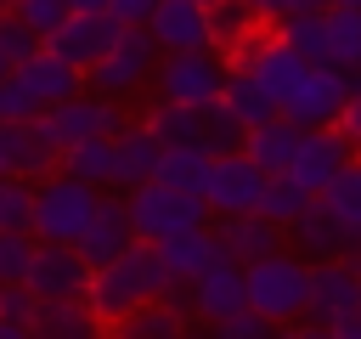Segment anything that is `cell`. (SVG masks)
<instances>
[{"instance_id":"obj_19","label":"cell","mask_w":361,"mask_h":339,"mask_svg":"<svg viewBox=\"0 0 361 339\" xmlns=\"http://www.w3.org/2000/svg\"><path fill=\"white\" fill-rule=\"evenodd\" d=\"M158 153H164V141L147 130V124H118L113 130V186L118 192H130V186H141L152 170H158Z\"/></svg>"},{"instance_id":"obj_10","label":"cell","mask_w":361,"mask_h":339,"mask_svg":"<svg viewBox=\"0 0 361 339\" xmlns=\"http://www.w3.org/2000/svg\"><path fill=\"white\" fill-rule=\"evenodd\" d=\"M344 305H361V271L338 254V260H310V305L299 322V333H327V316H338Z\"/></svg>"},{"instance_id":"obj_38","label":"cell","mask_w":361,"mask_h":339,"mask_svg":"<svg viewBox=\"0 0 361 339\" xmlns=\"http://www.w3.org/2000/svg\"><path fill=\"white\" fill-rule=\"evenodd\" d=\"M214 328H220L226 339H265V333H271L276 322H271L265 311H254V305H237V311H231V316H220Z\"/></svg>"},{"instance_id":"obj_42","label":"cell","mask_w":361,"mask_h":339,"mask_svg":"<svg viewBox=\"0 0 361 339\" xmlns=\"http://www.w3.org/2000/svg\"><path fill=\"white\" fill-rule=\"evenodd\" d=\"M327 333L333 339H361V305H344L338 316H327Z\"/></svg>"},{"instance_id":"obj_44","label":"cell","mask_w":361,"mask_h":339,"mask_svg":"<svg viewBox=\"0 0 361 339\" xmlns=\"http://www.w3.org/2000/svg\"><path fill=\"white\" fill-rule=\"evenodd\" d=\"M265 23H276V17H288V11H299V0H248Z\"/></svg>"},{"instance_id":"obj_33","label":"cell","mask_w":361,"mask_h":339,"mask_svg":"<svg viewBox=\"0 0 361 339\" xmlns=\"http://www.w3.org/2000/svg\"><path fill=\"white\" fill-rule=\"evenodd\" d=\"M243 136H248V124H243L226 102H209V107H203V147H209V153H237Z\"/></svg>"},{"instance_id":"obj_5","label":"cell","mask_w":361,"mask_h":339,"mask_svg":"<svg viewBox=\"0 0 361 339\" xmlns=\"http://www.w3.org/2000/svg\"><path fill=\"white\" fill-rule=\"evenodd\" d=\"M350 90H355L350 68H338V62H305V73H299V79L288 85V96H282V119L299 124V130L333 124Z\"/></svg>"},{"instance_id":"obj_14","label":"cell","mask_w":361,"mask_h":339,"mask_svg":"<svg viewBox=\"0 0 361 339\" xmlns=\"http://www.w3.org/2000/svg\"><path fill=\"white\" fill-rule=\"evenodd\" d=\"M73 243H79V254H85L90 266H102V260H113L118 249H130V243H135V226H130V198L102 186V198H96V209H90V220H85V232H79Z\"/></svg>"},{"instance_id":"obj_13","label":"cell","mask_w":361,"mask_h":339,"mask_svg":"<svg viewBox=\"0 0 361 339\" xmlns=\"http://www.w3.org/2000/svg\"><path fill=\"white\" fill-rule=\"evenodd\" d=\"M28 288L39 299H73L90 288V260L79 254V243H39L28 266Z\"/></svg>"},{"instance_id":"obj_3","label":"cell","mask_w":361,"mask_h":339,"mask_svg":"<svg viewBox=\"0 0 361 339\" xmlns=\"http://www.w3.org/2000/svg\"><path fill=\"white\" fill-rule=\"evenodd\" d=\"M96 198H102V186L79 181V175H68V170H51V175L34 181V220H28V232H34L39 243H73V237L85 232Z\"/></svg>"},{"instance_id":"obj_7","label":"cell","mask_w":361,"mask_h":339,"mask_svg":"<svg viewBox=\"0 0 361 339\" xmlns=\"http://www.w3.org/2000/svg\"><path fill=\"white\" fill-rule=\"evenodd\" d=\"M152 79H158V96L209 107L226 90V62L214 56V45H203V51H164V62L152 68Z\"/></svg>"},{"instance_id":"obj_43","label":"cell","mask_w":361,"mask_h":339,"mask_svg":"<svg viewBox=\"0 0 361 339\" xmlns=\"http://www.w3.org/2000/svg\"><path fill=\"white\" fill-rule=\"evenodd\" d=\"M152 6H158V0H107V11H113L118 23H147Z\"/></svg>"},{"instance_id":"obj_46","label":"cell","mask_w":361,"mask_h":339,"mask_svg":"<svg viewBox=\"0 0 361 339\" xmlns=\"http://www.w3.org/2000/svg\"><path fill=\"white\" fill-rule=\"evenodd\" d=\"M68 11H107V0H68Z\"/></svg>"},{"instance_id":"obj_15","label":"cell","mask_w":361,"mask_h":339,"mask_svg":"<svg viewBox=\"0 0 361 339\" xmlns=\"http://www.w3.org/2000/svg\"><path fill=\"white\" fill-rule=\"evenodd\" d=\"M158 51H203L214 45V17L203 0H158L152 17H147Z\"/></svg>"},{"instance_id":"obj_45","label":"cell","mask_w":361,"mask_h":339,"mask_svg":"<svg viewBox=\"0 0 361 339\" xmlns=\"http://www.w3.org/2000/svg\"><path fill=\"white\" fill-rule=\"evenodd\" d=\"M34 328L28 322H17V316H0V339H28Z\"/></svg>"},{"instance_id":"obj_48","label":"cell","mask_w":361,"mask_h":339,"mask_svg":"<svg viewBox=\"0 0 361 339\" xmlns=\"http://www.w3.org/2000/svg\"><path fill=\"white\" fill-rule=\"evenodd\" d=\"M327 6H361V0H327Z\"/></svg>"},{"instance_id":"obj_24","label":"cell","mask_w":361,"mask_h":339,"mask_svg":"<svg viewBox=\"0 0 361 339\" xmlns=\"http://www.w3.org/2000/svg\"><path fill=\"white\" fill-rule=\"evenodd\" d=\"M220 102H226L243 124H265V119H276V113H282V102H276V96H271L248 68H231V62H226V90H220Z\"/></svg>"},{"instance_id":"obj_40","label":"cell","mask_w":361,"mask_h":339,"mask_svg":"<svg viewBox=\"0 0 361 339\" xmlns=\"http://www.w3.org/2000/svg\"><path fill=\"white\" fill-rule=\"evenodd\" d=\"M0 316H17V322L34 328V316H39V294H34L28 282H0Z\"/></svg>"},{"instance_id":"obj_36","label":"cell","mask_w":361,"mask_h":339,"mask_svg":"<svg viewBox=\"0 0 361 339\" xmlns=\"http://www.w3.org/2000/svg\"><path fill=\"white\" fill-rule=\"evenodd\" d=\"M39 237L34 232H0V282H28Z\"/></svg>"},{"instance_id":"obj_28","label":"cell","mask_w":361,"mask_h":339,"mask_svg":"<svg viewBox=\"0 0 361 339\" xmlns=\"http://www.w3.org/2000/svg\"><path fill=\"white\" fill-rule=\"evenodd\" d=\"M276 34H282L305 62H327V6H299V11L276 17Z\"/></svg>"},{"instance_id":"obj_27","label":"cell","mask_w":361,"mask_h":339,"mask_svg":"<svg viewBox=\"0 0 361 339\" xmlns=\"http://www.w3.org/2000/svg\"><path fill=\"white\" fill-rule=\"evenodd\" d=\"M316 198H322V209H327V215L361 243V153H355V158H350V164H344Z\"/></svg>"},{"instance_id":"obj_32","label":"cell","mask_w":361,"mask_h":339,"mask_svg":"<svg viewBox=\"0 0 361 339\" xmlns=\"http://www.w3.org/2000/svg\"><path fill=\"white\" fill-rule=\"evenodd\" d=\"M327 62H361V6H327Z\"/></svg>"},{"instance_id":"obj_49","label":"cell","mask_w":361,"mask_h":339,"mask_svg":"<svg viewBox=\"0 0 361 339\" xmlns=\"http://www.w3.org/2000/svg\"><path fill=\"white\" fill-rule=\"evenodd\" d=\"M299 6H327V0H299Z\"/></svg>"},{"instance_id":"obj_34","label":"cell","mask_w":361,"mask_h":339,"mask_svg":"<svg viewBox=\"0 0 361 339\" xmlns=\"http://www.w3.org/2000/svg\"><path fill=\"white\" fill-rule=\"evenodd\" d=\"M34 220V181L0 175V232H28Z\"/></svg>"},{"instance_id":"obj_17","label":"cell","mask_w":361,"mask_h":339,"mask_svg":"<svg viewBox=\"0 0 361 339\" xmlns=\"http://www.w3.org/2000/svg\"><path fill=\"white\" fill-rule=\"evenodd\" d=\"M209 226H214V237H220V254H231V260H243V266L259 260V254H276L282 237H288V226L265 220L259 209H248V215H214Z\"/></svg>"},{"instance_id":"obj_16","label":"cell","mask_w":361,"mask_h":339,"mask_svg":"<svg viewBox=\"0 0 361 339\" xmlns=\"http://www.w3.org/2000/svg\"><path fill=\"white\" fill-rule=\"evenodd\" d=\"M237 305H248V277H243V260L220 254L209 271L192 277V311H197L203 322H220V316H231Z\"/></svg>"},{"instance_id":"obj_50","label":"cell","mask_w":361,"mask_h":339,"mask_svg":"<svg viewBox=\"0 0 361 339\" xmlns=\"http://www.w3.org/2000/svg\"><path fill=\"white\" fill-rule=\"evenodd\" d=\"M203 6H214V0H203Z\"/></svg>"},{"instance_id":"obj_12","label":"cell","mask_w":361,"mask_h":339,"mask_svg":"<svg viewBox=\"0 0 361 339\" xmlns=\"http://www.w3.org/2000/svg\"><path fill=\"white\" fill-rule=\"evenodd\" d=\"M355 158V141L338 130V124H316V130H305L299 136V147H293V158H288V170L282 175H293L305 192H322L344 164Z\"/></svg>"},{"instance_id":"obj_39","label":"cell","mask_w":361,"mask_h":339,"mask_svg":"<svg viewBox=\"0 0 361 339\" xmlns=\"http://www.w3.org/2000/svg\"><path fill=\"white\" fill-rule=\"evenodd\" d=\"M34 113H39V102L28 96V85L17 79V68L0 73V119H34Z\"/></svg>"},{"instance_id":"obj_8","label":"cell","mask_w":361,"mask_h":339,"mask_svg":"<svg viewBox=\"0 0 361 339\" xmlns=\"http://www.w3.org/2000/svg\"><path fill=\"white\" fill-rule=\"evenodd\" d=\"M34 119H39V130L51 136L56 153H62L68 141H79V136H113V130L124 124V113H118L113 96H102V90H73V96L39 107Z\"/></svg>"},{"instance_id":"obj_22","label":"cell","mask_w":361,"mask_h":339,"mask_svg":"<svg viewBox=\"0 0 361 339\" xmlns=\"http://www.w3.org/2000/svg\"><path fill=\"white\" fill-rule=\"evenodd\" d=\"M288 237H293L310 260H338V254H350V249H355V237H350V232L322 209V198H310V209L288 226Z\"/></svg>"},{"instance_id":"obj_11","label":"cell","mask_w":361,"mask_h":339,"mask_svg":"<svg viewBox=\"0 0 361 339\" xmlns=\"http://www.w3.org/2000/svg\"><path fill=\"white\" fill-rule=\"evenodd\" d=\"M118 28H124V23H118L113 11H68L39 45L56 51L62 62H73L79 73H90V62H102V51L118 40Z\"/></svg>"},{"instance_id":"obj_25","label":"cell","mask_w":361,"mask_h":339,"mask_svg":"<svg viewBox=\"0 0 361 339\" xmlns=\"http://www.w3.org/2000/svg\"><path fill=\"white\" fill-rule=\"evenodd\" d=\"M56 170L90 181V186H113V136H79L56 153Z\"/></svg>"},{"instance_id":"obj_23","label":"cell","mask_w":361,"mask_h":339,"mask_svg":"<svg viewBox=\"0 0 361 339\" xmlns=\"http://www.w3.org/2000/svg\"><path fill=\"white\" fill-rule=\"evenodd\" d=\"M299 124H288L282 113L276 119H265V124H248V136H243V153L265 170V175H282L288 170V158H293V147H299Z\"/></svg>"},{"instance_id":"obj_2","label":"cell","mask_w":361,"mask_h":339,"mask_svg":"<svg viewBox=\"0 0 361 339\" xmlns=\"http://www.w3.org/2000/svg\"><path fill=\"white\" fill-rule=\"evenodd\" d=\"M124 198H130V226H135L141 243H164V237H175L186 226H209L214 220V209L203 203V192H180V186L158 181V175H147Z\"/></svg>"},{"instance_id":"obj_35","label":"cell","mask_w":361,"mask_h":339,"mask_svg":"<svg viewBox=\"0 0 361 339\" xmlns=\"http://www.w3.org/2000/svg\"><path fill=\"white\" fill-rule=\"evenodd\" d=\"M118 328H124V333H180V328H186V311H175L169 299H147V305L130 311Z\"/></svg>"},{"instance_id":"obj_20","label":"cell","mask_w":361,"mask_h":339,"mask_svg":"<svg viewBox=\"0 0 361 339\" xmlns=\"http://www.w3.org/2000/svg\"><path fill=\"white\" fill-rule=\"evenodd\" d=\"M17 79L28 85V96L39 102V107H51V102H62V96H73V90H85V73L73 68V62H62L56 51H34V56H23L17 62Z\"/></svg>"},{"instance_id":"obj_6","label":"cell","mask_w":361,"mask_h":339,"mask_svg":"<svg viewBox=\"0 0 361 339\" xmlns=\"http://www.w3.org/2000/svg\"><path fill=\"white\" fill-rule=\"evenodd\" d=\"M158 68V40H152V28L147 23H124L118 28V40L102 51V62H90V90H102V96H130L147 73Z\"/></svg>"},{"instance_id":"obj_31","label":"cell","mask_w":361,"mask_h":339,"mask_svg":"<svg viewBox=\"0 0 361 339\" xmlns=\"http://www.w3.org/2000/svg\"><path fill=\"white\" fill-rule=\"evenodd\" d=\"M310 198H316V192H305L293 175H265V192H259V215H265V220H276V226H293V220L310 209Z\"/></svg>"},{"instance_id":"obj_41","label":"cell","mask_w":361,"mask_h":339,"mask_svg":"<svg viewBox=\"0 0 361 339\" xmlns=\"http://www.w3.org/2000/svg\"><path fill=\"white\" fill-rule=\"evenodd\" d=\"M333 124H338V130L355 141V153H361V85L344 96V107H338V119H333Z\"/></svg>"},{"instance_id":"obj_4","label":"cell","mask_w":361,"mask_h":339,"mask_svg":"<svg viewBox=\"0 0 361 339\" xmlns=\"http://www.w3.org/2000/svg\"><path fill=\"white\" fill-rule=\"evenodd\" d=\"M243 277H248V305L265 311L276 328L305 316V305H310V260H293V254L276 249V254L248 260Z\"/></svg>"},{"instance_id":"obj_47","label":"cell","mask_w":361,"mask_h":339,"mask_svg":"<svg viewBox=\"0 0 361 339\" xmlns=\"http://www.w3.org/2000/svg\"><path fill=\"white\" fill-rule=\"evenodd\" d=\"M0 73H11V56H6V45H0Z\"/></svg>"},{"instance_id":"obj_37","label":"cell","mask_w":361,"mask_h":339,"mask_svg":"<svg viewBox=\"0 0 361 339\" xmlns=\"http://www.w3.org/2000/svg\"><path fill=\"white\" fill-rule=\"evenodd\" d=\"M6 6H11V11H17V17L34 28V34H39V40H45V34H51V28L68 17V0H6Z\"/></svg>"},{"instance_id":"obj_29","label":"cell","mask_w":361,"mask_h":339,"mask_svg":"<svg viewBox=\"0 0 361 339\" xmlns=\"http://www.w3.org/2000/svg\"><path fill=\"white\" fill-rule=\"evenodd\" d=\"M164 147H175V141H203V107H192V102H169V96H158L152 107H147V119H141Z\"/></svg>"},{"instance_id":"obj_9","label":"cell","mask_w":361,"mask_h":339,"mask_svg":"<svg viewBox=\"0 0 361 339\" xmlns=\"http://www.w3.org/2000/svg\"><path fill=\"white\" fill-rule=\"evenodd\" d=\"M259 192H265V170L243 147L237 153H214L209 181H203V203L214 215H248V209H259Z\"/></svg>"},{"instance_id":"obj_21","label":"cell","mask_w":361,"mask_h":339,"mask_svg":"<svg viewBox=\"0 0 361 339\" xmlns=\"http://www.w3.org/2000/svg\"><path fill=\"white\" fill-rule=\"evenodd\" d=\"M158 254H164V271H169V277L192 282L197 271H209V266L220 260V237H214V226H186V232L164 237Z\"/></svg>"},{"instance_id":"obj_26","label":"cell","mask_w":361,"mask_h":339,"mask_svg":"<svg viewBox=\"0 0 361 339\" xmlns=\"http://www.w3.org/2000/svg\"><path fill=\"white\" fill-rule=\"evenodd\" d=\"M209 164H214V153H209L203 141H175V147L158 153V170H152V175L169 181V186H180V192H203Z\"/></svg>"},{"instance_id":"obj_18","label":"cell","mask_w":361,"mask_h":339,"mask_svg":"<svg viewBox=\"0 0 361 339\" xmlns=\"http://www.w3.org/2000/svg\"><path fill=\"white\" fill-rule=\"evenodd\" d=\"M231 68H248V73H254V79H259V85H265L276 102H282V96H288V85L305 73V56H299V51H293L282 34H259V40H254V45H248V51H243Z\"/></svg>"},{"instance_id":"obj_1","label":"cell","mask_w":361,"mask_h":339,"mask_svg":"<svg viewBox=\"0 0 361 339\" xmlns=\"http://www.w3.org/2000/svg\"><path fill=\"white\" fill-rule=\"evenodd\" d=\"M169 288V271H164V254H158V243H130V249H118L113 260H102V266H90V288H85V299H90V311L102 316V328H118L130 311H141L147 299H158Z\"/></svg>"},{"instance_id":"obj_30","label":"cell","mask_w":361,"mask_h":339,"mask_svg":"<svg viewBox=\"0 0 361 339\" xmlns=\"http://www.w3.org/2000/svg\"><path fill=\"white\" fill-rule=\"evenodd\" d=\"M102 328V316L90 311V299L85 294H73V299H39V316H34V333H96Z\"/></svg>"}]
</instances>
